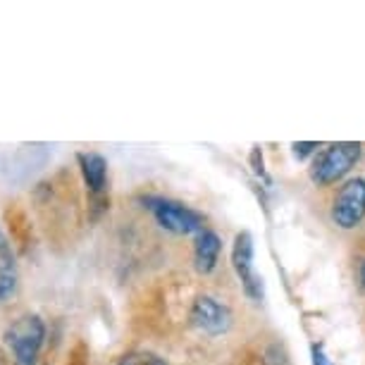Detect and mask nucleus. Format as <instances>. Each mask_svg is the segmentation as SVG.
I'll return each instance as SVG.
<instances>
[{"instance_id":"nucleus-9","label":"nucleus","mask_w":365,"mask_h":365,"mask_svg":"<svg viewBox=\"0 0 365 365\" xmlns=\"http://www.w3.org/2000/svg\"><path fill=\"white\" fill-rule=\"evenodd\" d=\"M17 279H19V270H17L15 249H12L10 239L0 232V303H5L17 292Z\"/></svg>"},{"instance_id":"nucleus-2","label":"nucleus","mask_w":365,"mask_h":365,"mask_svg":"<svg viewBox=\"0 0 365 365\" xmlns=\"http://www.w3.org/2000/svg\"><path fill=\"white\" fill-rule=\"evenodd\" d=\"M361 155H363L361 141L329 143L327 148L318 150L313 158L311 182L315 187H332V184H339L341 179L356 168L358 160H361Z\"/></svg>"},{"instance_id":"nucleus-8","label":"nucleus","mask_w":365,"mask_h":365,"mask_svg":"<svg viewBox=\"0 0 365 365\" xmlns=\"http://www.w3.org/2000/svg\"><path fill=\"white\" fill-rule=\"evenodd\" d=\"M220 253H222V239L217 232L205 230L194 241V267L198 274H210L217 267Z\"/></svg>"},{"instance_id":"nucleus-11","label":"nucleus","mask_w":365,"mask_h":365,"mask_svg":"<svg viewBox=\"0 0 365 365\" xmlns=\"http://www.w3.org/2000/svg\"><path fill=\"white\" fill-rule=\"evenodd\" d=\"M117 365H168V361L153 354V351H132V354L122 356Z\"/></svg>"},{"instance_id":"nucleus-14","label":"nucleus","mask_w":365,"mask_h":365,"mask_svg":"<svg viewBox=\"0 0 365 365\" xmlns=\"http://www.w3.org/2000/svg\"><path fill=\"white\" fill-rule=\"evenodd\" d=\"M86 363H88V349L79 341L77 346L70 351V356H67L65 365H86Z\"/></svg>"},{"instance_id":"nucleus-12","label":"nucleus","mask_w":365,"mask_h":365,"mask_svg":"<svg viewBox=\"0 0 365 365\" xmlns=\"http://www.w3.org/2000/svg\"><path fill=\"white\" fill-rule=\"evenodd\" d=\"M294 158L296 160H306L308 155H315L320 150V143L318 141H301V143H294Z\"/></svg>"},{"instance_id":"nucleus-17","label":"nucleus","mask_w":365,"mask_h":365,"mask_svg":"<svg viewBox=\"0 0 365 365\" xmlns=\"http://www.w3.org/2000/svg\"><path fill=\"white\" fill-rule=\"evenodd\" d=\"M0 365H5V356L3 354H0Z\"/></svg>"},{"instance_id":"nucleus-16","label":"nucleus","mask_w":365,"mask_h":365,"mask_svg":"<svg viewBox=\"0 0 365 365\" xmlns=\"http://www.w3.org/2000/svg\"><path fill=\"white\" fill-rule=\"evenodd\" d=\"M358 287L365 292V258L361 260V265H358Z\"/></svg>"},{"instance_id":"nucleus-4","label":"nucleus","mask_w":365,"mask_h":365,"mask_svg":"<svg viewBox=\"0 0 365 365\" xmlns=\"http://www.w3.org/2000/svg\"><path fill=\"white\" fill-rule=\"evenodd\" d=\"M329 220L339 230H356L365 220V177H351L334 191Z\"/></svg>"},{"instance_id":"nucleus-6","label":"nucleus","mask_w":365,"mask_h":365,"mask_svg":"<svg viewBox=\"0 0 365 365\" xmlns=\"http://www.w3.org/2000/svg\"><path fill=\"white\" fill-rule=\"evenodd\" d=\"M253 253H256L253 234L239 232L237 237H234V246H232V267H234V272L239 274L244 294L249 296L251 301H263L265 284H263V277L253 270Z\"/></svg>"},{"instance_id":"nucleus-1","label":"nucleus","mask_w":365,"mask_h":365,"mask_svg":"<svg viewBox=\"0 0 365 365\" xmlns=\"http://www.w3.org/2000/svg\"><path fill=\"white\" fill-rule=\"evenodd\" d=\"M46 322L36 313H24L17 320H12L5 329L3 339L10 349L12 363L15 365H38L41 351L46 344Z\"/></svg>"},{"instance_id":"nucleus-13","label":"nucleus","mask_w":365,"mask_h":365,"mask_svg":"<svg viewBox=\"0 0 365 365\" xmlns=\"http://www.w3.org/2000/svg\"><path fill=\"white\" fill-rule=\"evenodd\" d=\"M311 365H334L332 358L327 356L325 344H322V341H315L311 346Z\"/></svg>"},{"instance_id":"nucleus-10","label":"nucleus","mask_w":365,"mask_h":365,"mask_svg":"<svg viewBox=\"0 0 365 365\" xmlns=\"http://www.w3.org/2000/svg\"><path fill=\"white\" fill-rule=\"evenodd\" d=\"M5 220H8V225H10L12 237L19 241V246H22V249H26L29 237H31V225H29V220H26V215L19 208L12 205V208L5 210Z\"/></svg>"},{"instance_id":"nucleus-5","label":"nucleus","mask_w":365,"mask_h":365,"mask_svg":"<svg viewBox=\"0 0 365 365\" xmlns=\"http://www.w3.org/2000/svg\"><path fill=\"white\" fill-rule=\"evenodd\" d=\"M189 325L205 336H222L232 329L234 315L227 303L210 294H201L189 306Z\"/></svg>"},{"instance_id":"nucleus-15","label":"nucleus","mask_w":365,"mask_h":365,"mask_svg":"<svg viewBox=\"0 0 365 365\" xmlns=\"http://www.w3.org/2000/svg\"><path fill=\"white\" fill-rule=\"evenodd\" d=\"M251 165H253V172H256V177L265 179V182H270V179H267V172H265L263 153H260V148H258V146H253V150H251Z\"/></svg>"},{"instance_id":"nucleus-7","label":"nucleus","mask_w":365,"mask_h":365,"mask_svg":"<svg viewBox=\"0 0 365 365\" xmlns=\"http://www.w3.org/2000/svg\"><path fill=\"white\" fill-rule=\"evenodd\" d=\"M77 163L86 191L91 196V208L103 212L108 205V160L96 150H81L77 153Z\"/></svg>"},{"instance_id":"nucleus-3","label":"nucleus","mask_w":365,"mask_h":365,"mask_svg":"<svg viewBox=\"0 0 365 365\" xmlns=\"http://www.w3.org/2000/svg\"><path fill=\"white\" fill-rule=\"evenodd\" d=\"M139 201L165 232L177 234V237H198L205 230V217L198 210L184 205L182 201L150 194L141 196Z\"/></svg>"}]
</instances>
